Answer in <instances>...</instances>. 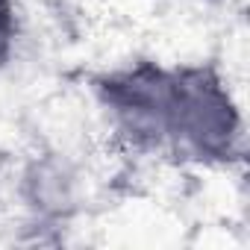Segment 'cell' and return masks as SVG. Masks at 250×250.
Here are the masks:
<instances>
[{"instance_id":"6da1fadb","label":"cell","mask_w":250,"mask_h":250,"mask_svg":"<svg viewBox=\"0 0 250 250\" xmlns=\"http://www.w3.org/2000/svg\"><path fill=\"white\" fill-rule=\"evenodd\" d=\"M244 112L224 71L212 62H174L165 159L224 171L244 159Z\"/></svg>"},{"instance_id":"7a4b0ae2","label":"cell","mask_w":250,"mask_h":250,"mask_svg":"<svg viewBox=\"0 0 250 250\" xmlns=\"http://www.w3.org/2000/svg\"><path fill=\"white\" fill-rule=\"evenodd\" d=\"M174 62L136 56L91 77L88 94L109 139L133 156L168 153Z\"/></svg>"},{"instance_id":"3957f363","label":"cell","mask_w":250,"mask_h":250,"mask_svg":"<svg viewBox=\"0 0 250 250\" xmlns=\"http://www.w3.org/2000/svg\"><path fill=\"white\" fill-rule=\"evenodd\" d=\"M15 197L33 227H65L88 200V174L74 156L44 150L21 165Z\"/></svg>"},{"instance_id":"277c9868","label":"cell","mask_w":250,"mask_h":250,"mask_svg":"<svg viewBox=\"0 0 250 250\" xmlns=\"http://www.w3.org/2000/svg\"><path fill=\"white\" fill-rule=\"evenodd\" d=\"M21 42V9L18 0H0V71L9 68Z\"/></svg>"}]
</instances>
